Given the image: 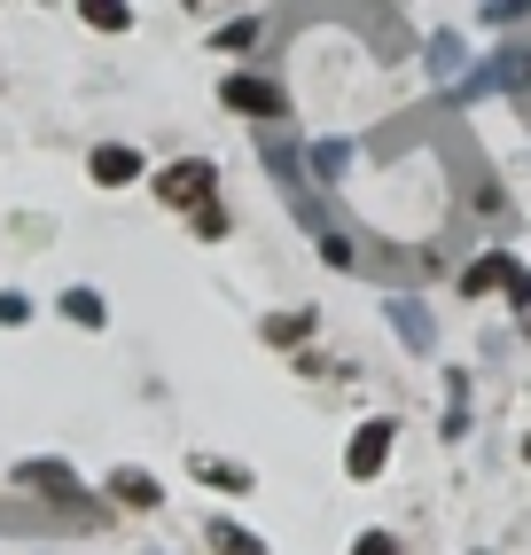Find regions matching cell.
<instances>
[{"instance_id": "obj_1", "label": "cell", "mask_w": 531, "mask_h": 555, "mask_svg": "<svg viewBox=\"0 0 531 555\" xmlns=\"http://www.w3.org/2000/svg\"><path fill=\"white\" fill-rule=\"evenodd\" d=\"M9 493H16V508L40 516L48 532H109V525H118V508L102 501V486H87L79 462H63V454L9 462Z\"/></svg>"}, {"instance_id": "obj_2", "label": "cell", "mask_w": 531, "mask_h": 555, "mask_svg": "<svg viewBox=\"0 0 531 555\" xmlns=\"http://www.w3.org/2000/svg\"><path fill=\"white\" fill-rule=\"evenodd\" d=\"M219 109H226V118H243V126H282L289 118V87L266 63H243V70H226V79H219Z\"/></svg>"}, {"instance_id": "obj_3", "label": "cell", "mask_w": 531, "mask_h": 555, "mask_svg": "<svg viewBox=\"0 0 531 555\" xmlns=\"http://www.w3.org/2000/svg\"><path fill=\"white\" fill-rule=\"evenodd\" d=\"M399 462V415H360L345 430V454H336V469H345V486H375Z\"/></svg>"}, {"instance_id": "obj_4", "label": "cell", "mask_w": 531, "mask_h": 555, "mask_svg": "<svg viewBox=\"0 0 531 555\" xmlns=\"http://www.w3.org/2000/svg\"><path fill=\"white\" fill-rule=\"evenodd\" d=\"M148 196H157L165 211H196V204H211L219 196V165L211 157H196V150H187V157H165V165H148Z\"/></svg>"}, {"instance_id": "obj_5", "label": "cell", "mask_w": 531, "mask_h": 555, "mask_svg": "<svg viewBox=\"0 0 531 555\" xmlns=\"http://www.w3.org/2000/svg\"><path fill=\"white\" fill-rule=\"evenodd\" d=\"M94 486H102V501L118 508V516H165V501H172V493H165V477L148 469V462H109Z\"/></svg>"}, {"instance_id": "obj_6", "label": "cell", "mask_w": 531, "mask_h": 555, "mask_svg": "<svg viewBox=\"0 0 531 555\" xmlns=\"http://www.w3.org/2000/svg\"><path fill=\"white\" fill-rule=\"evenodd\" d=\"M384 328L399 337V352L438 360V313H430L423 289H384Z\"/></svg>"}, {"instance_id": "obj_7", "label": "cell", "mask_w": 531, "mask_h": 555, "mask_svg": "<svg viewBox=\"0 0 531 555\" xmlns=\"http://www.w3.org/2000/svg\"><path fill=\"white\" fill-rule=\"evenodd\" d=\"M516 267H523V258H516L508 243H484V250H469L462 267H453V298H462V306H492V298L508 289Z\"/></svg>"}, {"instance_id": "obj_8", "label": "cell", "mask_w": 531, "mask_h": 555, "mask_svg": "<svg viewBox=\"0 0 531 555\" xmlns=\"http://www.w3.org/2000/svg\"><path fill=\"white\" fill-rule=\"evenodd\" d=\"M87 180H94L102 196H126V189H141V180H148L141 141H118V133H109V141H94V150H87Z\"/></svg>"}, {"instance_id": "obj_9", "label": "cell", "mask_w": 531, "mask_h": 555, "mask_svg": "<svg viewBox=\"0 0 531 555\" xmlns=\"http://www.w3.org/2000/svg\"><path fill=\"white\" fill-rule=\"evenodd\" d=\"M352 165H360V141L352 133H313L306 141V180L321 196H345L352 189Z\"/></svg>"}, {"instance_id": "obj_10", "label": "cell", "mask_w": 531, "mask_h": 555, "mask_svg": "<svg viewBox=\"0 0 531 555\" xmlns=\"http://www.w3.org/2000/svg\"><path fill=\"white\" fill-rule=\"evenodd\" d=\"M187 477H196L204 493H219V501H250L258 493V469L235 462V454H211V447H187Z\"/></svg>"}, {"instance_id": "obj_11", "label": "cell", "mask_w": 531, "mask_h": 555, "mask_svg": "<svg viewBox=\"0 0 531 555\" xmlns=\"http://www.w3.org/2000/svg\"><path fill=\"white\" fill-rule=\"evenodd\" d=\"M196 547H204V555H274V540L250 532L243 516H226V508H204V516H196Z\"/></svg>"}, {"instance_id": "obj_12", "label": "cell", "mask_w": 531, "mask_h": 555, "mask_svg": "<svg viewBox=\"0 0 531 555\" xmlns=\"http://www.w3.org/2000/svg\"><path fill=\"white\" fill-rule=\"evenodd\" d=\"M258 337H266V352H306L321 337V306H274L258 321Z\"/></svg>"}, {"instance_id": "obj_13", "label": "cell", "mask_w": 531, "mask_h": 555, "mask_svg": "<svg viewBox=\"0 0 531 555\" xmlns=\"http://www.w3.org/2000/svg\"><path fill=\"white\" fill-rule=\"evenodd\" d=\"M469 63H477V55H469V40H462L453 24L423 40V79H430V87H462V79H469Z\"/></svg>"}, {"instance_id": "obj_14", "label": "cell", "mask_w": 531, "mask_h": 555, "mask_svg": "<svg viewBox=\"0 0 531 555\" xmlns=\"http://www.w3.org/2000/svg\"><path fill=\"white\" fill-rule=\"evenodd\" d=\"M55 313H63L70 328H79V337H102V328H109V298H102L94 282H70V289H55Z\"/></svg>"}, {"instance_id": "obj_15", "label": "cell", "mask_w": 531, "mask_h": 555, "mask_svg": "<svg viewBox=\"0 0 531 555\" xmlns=\"http://www.w3.org/2000/svg\"><path fill=\"white\" fill-rule=\"evenodd\" d=\"M70 9H79V24H87V31H102V40H126V31L141 24L133 0H70Z\"/></svg>"}, {"instance_id": "obj_16", "label": "cell", "mask_w": 531, "mask_h": 555, "mask_svg": "<svg viewBox=\"0 0 531 555\" xmlns=\"http://www.w3.org/2000/svg\"><path fill=\"white\" fill-rule=\"evenodd\" d=\"M266 40V9H250V16H235V24H219L211 31V55H250Z\"/></svg>"}, {"instance_id": "obj_17", "label": "cell", "mask_w": 531, "mask_h": 555, "mask_svg": "<svg viewBox=\"0 0 531 555\" xmlns=\"http://www.w3.org/2000/svg\"><path fill=\"white\" fill-rule=\"evenodd\" d=\"M187 235H196V243H226V235H235V211H226V196H211V204L187 211Z\"/></svg>"}, {"instance_id": "obj_18", "label": "cell", "mask_w": 531, "mask_h": 555, "mask_svg": "<svg viewBox=\"0 0 531 555\" xmlns=\"http://www.w3.org/2000/svg\"><path fill=\"white\" fill-rule=\"evenodd\" d=\"M469 211L484 219V228H508V196H501V180H492V172L469 180Z\"/></svg>"}, {"instance_id": "obj_19", "label": "cell", "mask_w": 531, "mask_h": 555, "mask_svg": "<svg viewBox=\"0 0 531 555\" xmlns=\"http://www.w3.org/2000/svg\"><path fill=\"white\" fill-rule=\"evenodd\" d=\"M345 555H406V540H399V532H391V525H360V532H352V547H345Z\"/></svg>"}, {"instance_id": "obj_20", "label": "cell", "mask_w": 531, "mask_h": 555, "mask_svg": "<svg viewBox=\"0 0 531 555\" xmlns=\"http://www.w3.org/2000/svg\"><path fill=\"white\" fill-rule=\"evenodd\" d=\"M477 24H484V31H516V24H531V0H484Z\"/></svg>"}, {"instance_id": "obj_21", "label": "cell", "mask_w": 531, "mask_h": 555, "mask_svg": "<svg viewBox=\"0 0 531 555\" xmlns=\"http://www.w3.org/2000/svg\"><path fill=\"white\" fill-rule=\"evenodd\" d=\"M40 321V298L31 289H0V328H31Z\"/></svg>"}, {"instance_id": "obj_22", "label": "cell", "mask_w": 531, "mask_h": 555, "mask_svg": "<svg viewBox=\"0 0 531 555\" xmlns=\"http://www.w3.org/2000/svg\"><path fill=\"white\" fill-rule=\"evenodd\" d=\"M469 430H477L469 406H438V447H469Z\"/></svg>"}, {"instance_id": "obj_23", "label": "cell", "mask_w": 531, "mask_h": 555, "mask_svg": "<svg viewBox=\"0 0 531 555\" xmlns=\"http://www.w3.org/2000/svg\"><path fill=\"white\" fill-rule=\"evenodd\" d=\"M501 306H508V313H516V321H523V313H531V258H523V267H516V274H508V289H501Z\"/></svg>"}, {"instance_id": "obj_24", "label": "cell", "mask_w": 531, "mask_h": 555, "mask_svg": "<svg viewBox=\"0 0 531 555\" xmlns=\"http://www.w3.org/2000/svg\"><path fill=\"white\" fill-rule=\"evenodd\" d=\"M516 462H523V469H531V430H523V438H516Z\"/></svg>"}, {"instance_id": "obj_25", "label": "cell", "mask_w": 531, "mask_h": 555, "mask_svg": "<svg viewBox=\"0 0 531 555\" xmlns=\"http://www.w3.org/2000/svg\"><path fill=\"white\" fill-rule=\"evenodd\" d=\"M516 337H523V345H531V313H523V321H516Z\"/></svg>"}, {"instance_id": "obj_26", "label": "cell", "mask_w": 531, "mask_h": 555, "mask_svg": "<svg viewBox=\"0 0 531 555\" xmlns=\"http://www.w3.org/2000/svg\"><path fill=\"white\" fill-rule=\"evenodd\" d=\"M469 555H501V547H469Z\"/></svg>"}, {"instance_id": "obj_27", "label": "cell", "mask_w": 531, "mask_h": 555, "mask_svg": "<svg viewBox=\"0 0 531 555\" xmlns=\"http://www.w3.org/2000/svg\"><path fill=\"white\" fill-rule=\"evenodd\" d=\"M141 555H165V547H141Z\"/></svg>"}]
</instances>
